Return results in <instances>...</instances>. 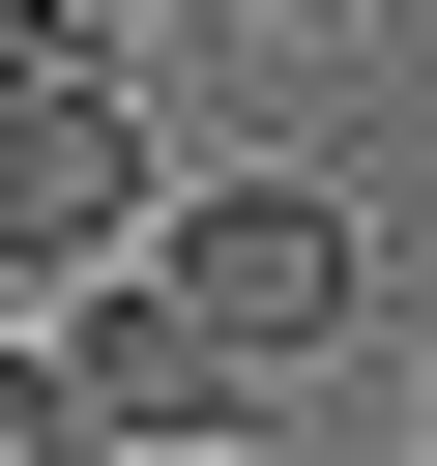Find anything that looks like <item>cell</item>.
<instances>
[{
  "label": "cell",
  "instance_id": "cell-1",
  "mask_svg": "<svg viewBox=\"0 0 437 466\" xmlns=\"http://www.w3.org/2000/svg\"><path fill=\"white\" fill-rule=\"evenodd\" d=\"M117 262H146V291H175L204 350H262V379H320V350L379 320V233H350L320 175H204V204H146Z\"/></svg>",
  "mask_w": 437,
  "mask_h": 466
},
{
  "label": "cell",
  "instance_id": "cell-2",
  "mask_svg": "<svg viewBox=\"0 0 437 466\" xmlns=\"http://www.w3.org/2000/svg\"><path fill=\"white\" fill-rule=\"evenodd\" d=\"M146 204H175V175H146V87H117V58L0 87V320H29V291H87Z\"/></svg>",
  "mask_w": 437,
  "mask_h": 466
},
{
  "label": "cell",
  "instance_id": "cell-3",
  "mask_svg": "<svg viewBox=\"0 0 437 466\" xmlns=\"http://www.w3.org/2000/svg\"><path fill=\"white\" fill-rule=\"evenodd\" d=\"M29 350H58L87 408H117V466H146V437H262V408H291V379H262V350H204V320H175L146 262H87V291H29Z\"/></svg>",
  "mask_w": 437,
  "mask_h": 466
},
{
  "label": "cell",
  "instance_id": "cell-4",
  "mask_svg": "<svg viewBox=\"0 0 437 466\" xmlns=\"http://www.w3.org/2000/svg\"><path fill=\"white\" fill-rule=\"evenodd\" d=\"M0 466H117V408H87V379H58L29 320H0Z\"/></svg>",
  "mask_w": 437,
  "mask_h": 466
},
{
  "label": "cell",
  "instance_id": "cell-5",
  "mask_svg": "<svg viewBox=\"0 0 437 466\" xmlns=\"http://www.w3.org/2000/svg\"><path fill=\"white\" fill-rule=\"evenodd\" d=\"M58 58H117V29H87V0H0V87H58Z\"/></svg>",
  "mask_w": 437,
  "mask_h": 466
},
{
  "label": "cell",
  "instance_id": "cell-6",
  "mask_svg": "<svg viewBox=\"0 0 437 466\" xmlns=\"http://www.w3.org/2000/svg\"><path fill=\"white\" fill-rule=\"evenodd\" d=\"M146 466H262V437H146Z\"/></svg>",
  "mask_w": 437,
  "mask_h": 466
},
{
  "label": "cell",
  "instance_id": "cell-7",
  "mask_svg": "<svg viewBox=\"0 0 437 466\" xmlns=\"http://www.w3.org/2000/svg\"><path fill=\"white\" fill-rule=\"evenodd\" d=\"M262 29H350V0H262Z\"/></svg>",
  "mask_w": 437,
  "mask_h": 466
},
{
  "label": "cell",
  "instance_id": "cell-8",
  "mask_svg": "<svg viewBox=\"0 0 437 466\" xmlns=\"http://www.w3.org/2000/svg\"><path fill=\"white\" fill-rule=\"evenodd\" d=\"M408 437H437V408H408Z\"/></svg>",
  "mask_w": 437,
  "mask_h": 466
}]
</instances>
